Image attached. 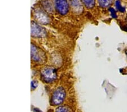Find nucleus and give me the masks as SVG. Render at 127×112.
<instances>
[{"mask_svg":"<svg viewBox=\"0 0 127 112\" xmlns=\"http://www.w3.org/2000/svg\"><path fill=\"white\" fill-rule=\"evenodd\" d=\"M81 1L88 8L93 7L95 5V0H81Z\"/></svg>","mask_w":127,"mask_h":112,"instance_id":"nucleus-8","label":"nucleus"},{"mask_svg":"<svg viewBox=\"0 0 127 112\" xmlns=\"http://www.w3.org/2000/svg\"><path fill=\"white\" fill-rule=\"evenodd\" d=\"M41 76L46 82H50L56 79V71L52 68H46L43 69L41 72Z\"/></svg>","mask_w":127,"mask_h":112,"instance_id":"nucleus-2","label":"nucleus"},{"mask_svg":"<svg viewBox=\"0 0 127 112\" xmlns=\"http://www.w3.org/2000/svg\"><path fill=\"white\" fill-rule=\"evenodd\" d=\"M65 93L62 88L59 87L57 88L52 96L50 104L53 105H59L63 103L65 99Z\"/></svg>","mask_w":127,"mask_h":112,"instance_id":"nucleus-1","label":"nucleus"},{"mask_svg":"<svg viewBox=\"0 0 127 112\" xmlns=\"http://www.w3.org/2000/svg\"><path fill=\"white\" fill-rule=\"evenodd\" d=\"M115 5H116V7H117V9H118V10L119 11L122 12V13H123V12L125 11L124 7L122 6L120 1H119V0H118V1H116V2H115Z\"/></svg>","mask_w":127,"mask_h":112,"instance_id":"nucleus-10","label":"nucleus"},{"mask_svg":"<svg viewBox=\"0 0 127 112\" xmlns=\"http://www.w3.org/2000/svg\"><path fill=\"white\" fill-rule=\"evenodd\" d=\"M31 28V34L33 36L40 37V36H44L46 34L45 30L42 27L34 23H32Z\"/></svg>","mask_w":127,"mask_h":112,"instance_id":"nucleus-4","label":"nucleus"},{"mask_svg":"<svg viewBox=\"0 0 127 112\" xmlns=\"http://www.w3.org/2000/svg\"><path fill=\"white\" fill-rule=\"evenodd\" d=\"M32 57L35 61H40L42 59L41 57V54L36 46H32Z\"/></svg>","mask_w":127,"mask_h":112,"instance_id":"nucleus-5","label":"nucleus"},{"mask_svg":"<svg viewBox=\"0 0 127 112\" xmlns=\"http://www.w3.org/2000/svg\"><path fill=\"white\" fill-rule=\"evenodd\" d=\"M126 54H127V50L126 51Z\"/></svg>","mask_w":127,"mask_h":112,"instance_id":"nucleus-14","label":"nucleus"},{"mask_svg":"<svg viewBox=\"0 0 127 112\" xmlns=\"http://www.w3.org/2000/svg\"><path fill=\"white\" fill-rule=\"evenodd\" d=\"M36 17L38 21L41 23H48L49 19L46 14H45L41 12L38 11L36 14Z\"/></svg>","mask_w":127,"mask_h":112,"instance_id":"nucleus-6","label":"nucleus"},{"mask_svg":"<svg viewBox=\"0 0 127 112\" xmlns=\"http://www.w3.org/2000/svg\"><path fill=\"white\" fill-rule=\"evenodd\" d=\"M37 85H38V83L37 82V81H32L31 87H32V88H33V89H35L36 88V87L37 86Z\"/></svg>","mask_w":127,"mask_h":112,"instance_id":"nucleus-12","label":"nucleus"},{"mask_svg":"<svg viewBox=\"0 0 127 112\" xmlns=\"http://www.w3.org/2000/svg\"><path fill=\"white\" fill-rule=\"evenodd\" d=\"M54 3L57 11L62 15H64L68 12V3L67 0H54Z\"/></svg>","mask_w":127,"mask_h":112,"instance_id":"nucleus-3","label":"nucleus"},{"mask_svg":"<svg viewBox=\"0 0 127 112\" xmlns=\"http://www.w3.org/2000/svg\"><path fill=\"white\" fill-rule=\"evenodd\" d=\"M56 112H73L72 109L67 106H61L57 108Z\"/></svg>","mask_w":127,"mask_h":112,"instance_id":"nucleus-7","label":"nucleus"},{"mask_svg":"<svg viewBox=\"0 0 127 112\" xmlns=\"http://www.w3.org/2000/svg\"><path fill=\"white\" fill-rule=\"evenodd\" d=\"M112 0H98V2L102 7H107L111 5Z\"/></svg>","mask_w":127,"mask_h":112,"instance_id":"nucleus-9","label":"nucleus"},{"mask_svg":"<svg viewBox=\"0 0 127 112\" xmlns=\"http://www.w3.org/2000/svg\"><path fill=\"white\" fill-rule=\"evenodd\" d=\"M33 112H42L41 111L40 109H38L37 108H35L33 110Z\"/></svg>","mask_w":127,"mask_h":112,"instance_id":"nucleus-13","label":"nucleus"},{"mask_svg":"<svg viewBox=\"0 0 127 112\" xmlns=\"http://www.w3.org/2000/svg\"><path fill=\"white\" fill-rule=\"evenodd\" d=\"M110 11L111 12V15H112V17L114 18H116L117 17V15H116V11H115V10L113 9V8H110Z\"/></svg>","mask_w":127,"mask_h":112,"instance_id":"nucleus-11","label":"nucleus"}]
</instances>
